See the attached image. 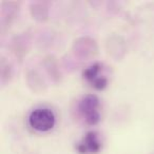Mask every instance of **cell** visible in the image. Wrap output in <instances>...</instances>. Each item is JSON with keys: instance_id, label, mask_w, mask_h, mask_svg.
<instances>
[{"instance_id": "obj_1", "label": "cell", "mask_w": 154, "mask_h": 154, "mask_svg": "<svg viewBox=\"0 0 154 154\" xmlns=\"http://www.w3.org/2000/svg\"><path fill=\"white\" fill-rule=\"evenodd\" d=\"M98 108L99 98L95 94L85 95L77 105V110L84 118L85 122L89 126H95L100 120Z\"/></svg>"}, {"instance_id": "obj_2", "label": "cell", "mask_w": 154, "mask_h": 154, "mask_svg": "<svg viewBox=\"0 0 154 154\" xmlns=\"http://www.w3.org/2000/svg\"><path fill=\"white\" fill-rule=\"evenodd\" d=\"M56 124L54 112L49 108H39L31 112L29 116V125L38 132H48L52 130Z\"/></svg>"}, {"instance_id": "obj_3", "label": "cell", "mask_w": 154, "mask_h": 154, "mask_svg": "<svg viewBox=\"0 0 154 154\" xmlns=\"http://www.w3.org/2000/svg\"><path fill=\"white\" fill-rule=\"evenodd\" d=\"M76 151L79 154H96L101 149V141L99 135L95 131L87 132L79 143L75 147Z\"/></svg>"}, {"instance_id": "obj_4", "label": "cell", "mask_w": 154, "mask_h": 154, "mask_svg": "<svg viewBox=\"0 0 154 154\" xmlns=\"http://www.w3.org/2000/svg\"><path fill=\"white\" fill-rule=\"evenodd\" d=\"M73 50L75 56L80 60H87L94 57L98 51L96 42L89 37H82L75 40Z\"/></svg>"}, {"instance_id": "obj_5", "label": "cell", "mask_w": 154, "mask_h": 154, "mask_svg": "<svg viewBox=\"0 0 154 154\" xmlns=\"http://www.w3.org/2000/svg\"><path fill=\"white\" fill-rule=\"evenodd\" d=\"M101 70V64L96 62L91 66L87 68L82 72L84 78L96 90H103L108 86V79L105 76H99Z\"/></svg>"}, {"instance_id": "obj_6", "label": "cell", "mask_w": 154, "mask_h": 154, "mask_svg": "<svg viewBox=\"0 0 154 154\" xmlns=\"http://www.w3.org/2000/svg\"><path fill=\"white\" fill-rule=\"evenodd\" d=\"M31 14L33 18L36 20L42 21V20L48 19V8L45 3H32L31 5Z\"/></svg>"}]
</instances>
